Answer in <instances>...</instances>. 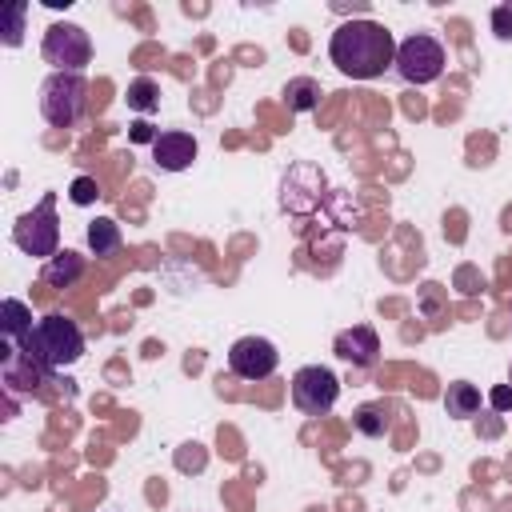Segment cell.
<instances>
[{"label":"cell","mask_w":512,"mask_h":512,"mask_svg":"<svg viewBox=\"0 0 512 512\" xmlns=\"http://www.w3.org/2000/svg\"><path fill=\"white\" fill-rule=\"evenodd\" d=\"M328 60L352 80H376L396 64V36L380 20H344L328 40Z\"/></svg>","instance_id":"6da1fadb"},{"label":"cell","mask_w":512,"mask_h":512,"mask_svg":"<svg viewBox=\"0 0 512 512\" xmlns=\"http://www.w3.org/2000/svg\"><path fill=\"white\" fill-rule=\"evenodd\" d=\"M20 352L32 364H40L44 372H60V368H68V364H76L84 356V332H80V324L72 316L48 312V316L36 320V328L28 332Z\"/></svg>","instance_id":"7a4b0ae2"},{"label":"cell","mask_w":512,"mask_h":512,"mask_svg":"<svg viewBox=\"0 0 512 512\" xmlns=\"http://www.w3.org/2000/svg\"><path fill=\"white\" fill-rule=\"evenodd\" d=\"M88 108V80L84 72H52L40 84V116L52 128H72Z\"/></svg>","instance_id":"3957f363"},{"label":"cell","mask_w":512,"mask_h":512,"mask_svg":"<svg viewBox=\"0 0 512 512\" xmlns=\"http://www.w3.org/2000/svg\"><path fill=\"white\" fill-rule=\"evenodd\" d=\"M12 240L24 256H40L52 260L60 252V220H56V192H44L40 204L24 216H16L12 224Z\"/></svg>","instance_id":"277c9868"},{"label":"cell","mask_w":512,"mask_h":512,"mask_svg":"<svg viewBox=\"0 0 512 512\" xmlns=\"http://www.w3.org/2000/svg\"><path fill=\"white\" fill-rule=\"evenodd\" d=\"M40 56L56 72H84V64L92 60V36L80 24H72V20H56V24L44 28Z\"/></svg>","instance_id":"5b68a950"},{"label":"cell","mask_w":512,"mask_h":512,"mask_svg":"<svg viewBox=\"0 0 512 512\" xmlns=\"http://www.w3.org/2000/svg\"><path fill=\"white\" fill-rule=\"evenodd\" d=\"M392 68L408 84H432L444 72V44L436 36H428V32H412V36H404L396 44V64Z\"/></svg>","instance_id":"8992f818"},{"label":"cell","mask_w":512,"mask_h":512,"mask_svg":"<svg viewBox=\"0 0 512 512\" xmlns=\"http://www.w3.org/2000/svg\"><path fill=\"white\" fill-rule=\"evenodd\" d=\"M340 400V376L324 364H304L292 376V404L304 416H328Z\"/></svg>","instance_id":"52a82bcc"},{"label":"cell","mask_w":512,"mask_h":512,"mask_svg":"<svg viewBox=\"0 0 512 512\" xmlns=\"http://www.w3.org/2000/svg\"><path fill=\"white\" fill-rule=\"evenodd\" d=\"M280 364V352L268 336H240L228 348V372L240 380H268Z\"/></svg>","instance_id":"ba28073f"},{"label":"cell","mask_w":512,"mask_h":512,"mask_svg":"<svg viewBox=\"0 0 512 512\" xmlns=\"http://www.w3.org/2000/svg\"><path fill=\"white\" fill-rule=\"evenodd\" d=\"M332 352H336L340 360H348L352 368H372V364L380 360V336H376L372 324H352V328L336 332Z\"/></svg>","instance_id":"9c48e42d"},{"label":"cell","mask_w":512,"mask_h":512,"mask_svg":"<svg viewBox=\"0 0 512 512\" xmlns=\"http://www.w3.org/2000/svg\"><path fill=\"white\" fill-rule=\"evenodd\" d=\"M196 152H200L196 136L192 132H180V128H168V132H160L152 140V160H156L160 172H184V168H192Z\"/></svg>","instance_id":"30bf717a"},{"label":"cell","mask_w":512,"mask_h":512,"mask_svg":"<svg viewBox=\"0 0 512 512\" xmlns=\"http://www.w3.org/2000/svg\"><path fill=\"white\" fill-rule=\"evenodd\" d=\"M84 276V256L76 252V248H60L52 260H44V268H40V280L48 284V288H72L76 280Z\"/></svg>","instance_id":"8fae6325"},{"label":"cell","mask_w":512,"mask_h":512,"mask_svg":"<svg viewBox=\"0 0 512 512\" xmlns=\"http://www.w3.org/2000/svg\"><path fill=\"white\" fill-rule=\"evenodd\" d=\"M32 328H36V324H32V308H28L24 300L8 296V300L0 304V332H4V344L20 348V344L28 340V332H32Z\"/></svg>","instance_id":"7c38bea8"},{"label":"cell","mask_w":512,"mask_h":512,"mask_svg":"<svg viewBox=\"0 0 512 512\" xmlns=\"http://www.w3.org/2000/svg\"><path fill=\"white\" fill-rule=\"evenodd\" d=\"M444 412H448L452 420L476 416V412H480V388L468 384V380H452L448 392H444Z\"/></svg>","instance_id":"4fadbf2b"},{"label":"cell","mask_w":512,"mask_h":512,"mask_svg":"<svg viewBox=\"0 0 512 512\" xmlns=\"http://www.w3.org/2000/svg\"><path fill=\"white\" fill-rule=\"evenodd\" d=\"M320 96H324V88H320L316 76H292V80L284 84L288 112H312V108H320Z\"/></svg>","instance_id":"5bb4252c"},{"label":"cell","mask_w":512,"mask_h":512,"mask_svg":"<svg viewBox=\"0 0 512 512\" xmlns=\"http://www.w3.org/2000/svg\"><path fill=\"white\" fill-rule=\"evenodd\" d=\"M88 248H92V256H112V252H120V244H124V236H120V224L116 220H108V216H96L92 224H88Z\"/></svg>","instance_id":"9a60e30c"},{"label":"cell","mask_w":512,"mask_h":512,"mask_svg":"<svg viewBox=\"0 0 512 512\" xmlns=\"http://www.w3.org/2000/svg\"><path fill=\"white\" fill-rule=\"evenodd\" d=\"M124 100H128V108H132V112L148 116V112H156V108H160V84H156L152 76H136V80L128 84V92H124Z\"/></svg>","instance_id":"2e32d148"},{"label":"cell","mask_w":512,"mask_h":512,"mask_svg":"<svg viewBox=\"0 0 512 512\" xmlns=\"http://www.w3.org/2000/svg\"><path fill=\"white\" fill-rule=\"evenodd\" d=\"M352 424L364 432V436H384V428H388V408L384 404H360L356 412H352Z\"/></svg>","instance_id":"e0dca14e"},{"label":"cell","mask_w":512,"mask_h":512,"mask_svg":"<svg viewBox=\"0 0 512 512\" xmlns=\"http://www.w3.org/2000/svg\"><path fill=\"white\" fill-rule=\"evenodd\" d=\"M488 28H492V36H496V40L512 44V0H504V4H496V8H492Z\"/></svg>","instance_id":"ac0fdd59"},{"label":"cell","mask_w":512,"mask_h":512,"mask_svg":"<svg viewBox=\"0 0 512 512\" xmlns=\"http://www.w3.org/2000/svg\"><path fill=\"white\" fill-rule=\"evenodd\" d=\"M96 196H100V184H96L92 176H76V180L68 184V200H72V204H80V208L96 204Z\"/></svg>","instance_id":"d6986e66"},{"label":"cell","mask_w":512,"mask_h":512,"mask_svg":"<svg viewBox=\"0 0 512 512\" xmlns=\"http://www.w3.org/2000/svg\"><path fill=\"white\" fill-rule=\"evenodd\" d=\"M24 12H28L24 0H16V4L8 8V28H4V44H8V48H16V44L24 40Z\"/></svg>","instance_id":"ffe728a7"},{"label":"cell","mask_w":512,"mask_h":512,"mask_svg":"<svg viewBox=\"0 0 512 512\" xmlns=\"http://www.w3.org/2000/svg\"><path fill=\"white\" fill-rule=\"evenodd\" d=\"M488 400H492V408H496V412H508V408H512V388H508V384H500V388H492V396H488Z\"/></svg>","instance_id":"44dd1931"},{"label":"cell","mask_w":512,"mask_h":512,"mask_svg":"<svg viewBox=\"0 0 512 512\" xmlns=\"http://www.w3.org/2000/svg\"><path fill=\"white\" fill-rule=\"evenodd\" d=\"M156 136H160V132H152V124H144V120H136V124H132V140H136V144H144V140L152 144Z\"/></svg>","instance_id":"7402d4cb"},{"label":"cell","mask_w":512,"mask_h":512,"mask_svg":"<svg viewBox=\"0 0 512 512\" xmlns=\"http://www.w3.org/2000/svg\"><path fill=\"white\" fill-rule=\"evenodd\" d=\"M508 388H512V364H508Z\"/></svg>","instance_id":"603a6c76"}]
</instances>
